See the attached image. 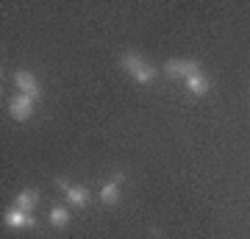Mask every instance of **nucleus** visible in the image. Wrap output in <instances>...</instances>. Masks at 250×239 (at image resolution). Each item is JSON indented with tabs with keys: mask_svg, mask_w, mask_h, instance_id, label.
<instances>
[{
	"mask_svg": "<svg viewBox=\"0 0 250 239\" xmlns=\"http://www.w3.org/2000/svg\"><path fill=\"white\" fill-rule=\"evenodd\" d=\"M36 203H39V192H36V189H22L17 195V200H14V206L22 209V212H34Z\"/></svg>",
	"mask_w": 250,
	"mask_h": 239,
	"instance_id": "6e6552de",
	"label": "nucleus"
},
{
	"mask_svg": "<svg viewBox=\"0 0 250 239\" xmlns=\"http://www.w3.org/2000/svg\"><path fill=\"white\" fill-rule=\"evenodd\" d=\"M64 197H67V203L75 206V209H83V206L89 203V189L86 186H70L67 192H64Z\"/></svg>",
	"mask_w": 250,
	"mask_h": 239,
	"instance_id": "423d86ee",
	"label": "nucleus"
},
{
	"mask_svg": "<svg viewBox=\"0 0 250 239\" xmlns=\"http://www.w3.org/2000/svg\"><path fill=\"white\" fill-rule=\"evenodd\" d=\"M117 200H120V184H117V181H108V184L100 189V203L114 206Z\"/></svg>",
	"mask_w": 250,
	"mask_h": 239,
	"instance_id": "9d476101",
	"label": "nucleus"
},
{
	"mask_svg": "<svg viewBox=\"0 0 250 239\" xmlns=\"http://www.w3.org/2000/svg\"><path fill=\"white\" fill-rule=\"evenodd\" d=\"M184 87H187L192 95H206V92L211 89V84H208V78H206L203 72H195V75H189V78L184 81Z\"/></svg>",
	"mask_w": 250,
	"mask_h": 239,
	"instance_id": "0eeeda50",
	"label": "nucleus"
},
{
	"mask_svg": "<svg viewBox=\"0 0 250 239\" xmlns=\"http://www.w3.org/2000/svg\"><path fill=\"white\" fill-rule=\"evenodd\" d=\"M34 98H28V95H14V98L9 100V114L14 117V120H20V123H25L28 117L34 114Z\"/></svg>",
	"mask_w": 250,
	"mask_h": 239,
	"instance_id": "20e7f679",
	"label": "nucleus"
},
{
	"mask_svg": "<svg viewBox=\"0 0 250 239\" xmlns=\"http://www.w3.org/2000/svg\"><path fill=\"white\" fill-rule=\"evenodd\" d=\"M200 72V64L195 59H170L164 64V75L167 78H178V81H187L189 75Z\"/></svg>",
	"mask_w": 250,
	"mask_h": 239,
	"instance_id": "f03ea898",
	"label": "nucleus"
},
{
	"mask_svg": "<svg viewBox=\"0 0 250 239\" xmlns=\"http://www.w3.org/2000/svg\"><path fill=\"white\" fill-rule=\"evenodd\" d=\"M47 220H50V225H56V228H64V225H70L72 214H70L67 206H53L50 214H47Z\"/></svg>",
	"mask_w": 250,
	"mask_h": 239,
	"instance_id": "1a4fd4ad",
	"label": "nucleus"
},
{
	"mask_svg": "<svg viewBox=\"0 0 250 239\" xmlns=\"http://www.w3.org/2000/svg\"><path fill=\"white\" fill-rule=\"evenodd\" d=\"M14 84H17L20 95H28V98H34V100L42 98V89H39V81H36L34 72L17 70V72H14Z\"/></svg>",
	"mask_w": 250,
	"mask_h": 239,
	"instance_id": "7ed1b4c3",
	"label": "nucleus"
},
{
	"mask_svg": "<svg viewBox=\"0 0 250 239\" xmlns=\"http://www.w3.org/2000/svg\"><path fill=\"white\" fill-rule=\"evenodd\" d=\"M3 220H6V225H9V228H31V225L36 222L34 217H31V212H22V209H17V206H14V209H9Z\"/></svg>",
	"mask_w": 250,
	"mask_h": 239,
	"instance_id": "39448f33",
	"label": "nucleus"
},
{
	"mask_svg": "<svg viewBox=\"0 0 250 239\" xmlns=\"http://www.w3.org/2000/svg\"><path fill=\"white\" fill-rule=\"evenodd\" d=\"M120 64H123V70L128 72L136 84H150V81H156V75H159V70L150 67L139 53H125L123 59H120Z\"/></svg>",
	"mask_w": 250,
	"mask_h": 239,
	"instance_id": "f257e3e1",
	"label": "nucleus"
}]
</instances>
